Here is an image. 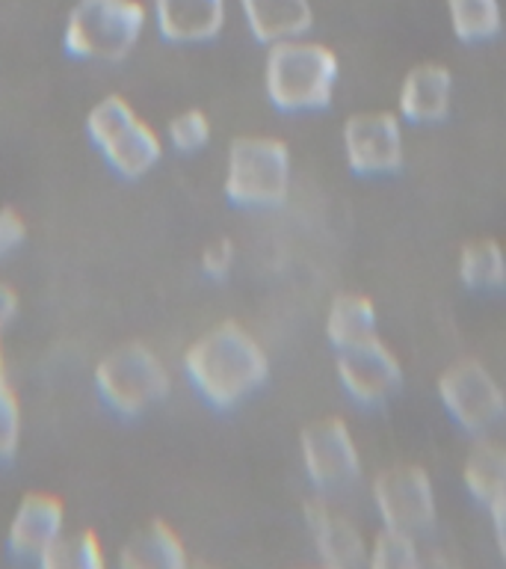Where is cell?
<instances>
[{
  "instance_id": "30",
  "label": "cell",
  "mask_w": 506,
  "mask_h": 569,
  "mask_svg": "<svg viewBox=\"0 0 506 569\" xmlns=\"http://www.w3.org/2000/svg\"><path fill=\"white\" fill-rule=\"evenodd\" d=\"M0 382H7V362H3V345H0Z\"/></svg>"
},
{
  "instance_id": "5",
  "label": "cell",
  "mask_w": 506,
  "mask_h": 569,
  "mask_svg": "<svg viewBox=\"0 0 506 569\" xmlns=\"http://www.w3.org/2000/svg\"><path fill=\"white\" fill-rule=\"evenodd\" d=\"M87 133L101 158L122 178H142L158 167L163 154L158 131L122 96L101 98L89 110Z\"/></svg>"
},
{
  "instance_id": "7",
  "label": "cell",
  "mask_w": 506,
  "mask_h": 569,
  "mask_svg": "<svg viewBox=\"0 0 506 569\" xmlns=\"http://www.w3.org/2000/svg\"><path fill=\"white\" fill-rule=\"evenodd\" d=\"M438 398L447 416L468 433H486L506 416V395L495 373L477 359L447 365L438 377Z\"/></svg>"
},
{
  "instance_id": "10",
  "label": "cell",
  "mask_w": 506,
  "mask_h": 569,
  "mask_svg": "<svg viewBox=\"0 0 506 569\" xmlns=\"http://www.w3.org/2000/svg\"><path fill=\"white\" fill-rule=\"evenodd\" d=\"M346 163L358 176H385L403 167V119L391 110H364L344 122Z\"/></svg>"
},
{
  "instance_id": "17",
  "label": "cell",
  "mask_w": 506,
  "mask_h": 569,
  "mask_svg": "<svg viewBox=\"0 0 506 569\" xmlns=\"http://www.w3.org/2000/svg\"><path fill=\"white\" fill-rule=\"evenodd\" d=\"M122 569H184V542L163 519H151L145 528L133 531L119 555Z\"/></svg>"
},
{
  "instance_id": "4",
  "label": "cell",
  "mask_w": 506,
  "mask_h": 569,
  "mask_svg": "<svg viewBox=\"0 0 506 569\" xmlns=\"http://www.w3.org/2000/svg\"><path fill=\"white\" fill-rule=\"evenodd\" d=\"M291 190V149L279 137H237L225 163V196L240 208H275Z\"/></svg>"
},
{
  "instance_id": "27",
  "label": "cell",
  "mask_w": 506,
  "mask_h": 569,
  "mask_svg": "<svg viewBox=\"0 0 506 569\" xmlns=\"http://www.w3.org/2000/svg\"><path fill=\"white\" fill-rule=\"evenodd\" d=\"M27 238V226L16 208H0V258L12 256Z\"/></svg>"
},
{
  "instance_id": "16",
  "label": "cell",
  "mask_w": 506,
  "mask_h": 569,
  "mask_svg": "<svg viewBox=\"0 0 506 569\" xmlns=\"http://www.w3.org/2000/svg\"><path fill=\"white\" fill-rule=\"evenodd\" d=\"M249 33L261 44H279L300 39L311 30L314 12L308 0H240Z\"/></svg>"
},
{
  "instance_id": "23",
  "label": "cell",
  "mask_w": 506,
  "mask_h": 569,
  "mask_svg": "<svg viewBox=\"0 0 506 569\" xmlns=\"http://www.w3.org/2000/svg\"><path fill=\"white\" fill-rule=\"evenodd\" d=\"M367 567L371 569H417L421 567V551H417V533L399 531L382 525V531L373 537L367 551Z\"/></svg>"
},
{
  "instance_id": "12",
  "label": "cell",
  "mask_w": 506,
  "mask_h": 569,
  "mask_svg": "<svg viewBox=\"0 0 506 569\" xmlns=\"http://www.w3.org/2000/svg\"><path fill=\"white\" fill-rule=\"evenodd\" d=\"M305 525H308L314 551L328 569H358L367 563L371 542L346 516L335 513L320 496L305 501Z\"/></svg>"
},
{
  "instance_id": "21",
  "label": "cell",
  "mask_w": 506,
  "mask_h": 569,
  "mask_svg": "<svg viewBox=\"0 0 506 569\" xmlns=\"http://www.w3.org/2000/svg\"><path fill=\"white\" fill-rule=\"evenodd\" d=\"M447 18L453 36L468 44L486 42L504 27L500 0H447Z\"/></svg>"
},
{
  "instance_id": "19",
  "label": "cell",
  "mask_w": 506,
  "mask_h": 569,
  "mask_svg": "<svg viewBox=\"0 0 506 569\" xmlns=\"http://www.w3.org/2000/svg\"><path fill=\"white\" fill-rule=\"evenodd\" d=\"M462 480L468 496L477 505H495L497 498L506 496V445L497 439H477L470 445L465 466H462Z\"/></svg>"
},
{
  "instance_id": "20",
  "label": "cell",
  "mask_w": 506,
  "mask_h": 569,
  "mask_svg": "<svg viewBox=\"0 0 506 569\" xmlns=\"http://www.w3.org/2000/svg\"><path fill=\"white\" fill-rule=\"evenodd\" d=\"M459 279L470 291H495L506 284V247L495 238H477L459 252Z\"/></svg>"
},
{
  "instance_id": "3",
  "label": "cell",
  "mask_w": 506,
  "mask_h": 569,
  "mask_svg": "<svg viewBox=\"0 0 506 569\" xmlns=\"http://www.w3.org/2000/svg\"><path fill=\"white\" fill-rule=\"evenodd\" d=\"M140 0H78L65 21L62 44L80 60H122L145 30Z\"/></svg>"
},
{
  "instance_id": "11",
  "label": "cell",
  "mask_w": 506,
  "mask_h": 569,
  "mask_svg": "<svg viewBox=\"0 0 506 569\" xmlns=\"http://www.w3.org/2000/svg\"><path fill=\"white\" fill-rule=\"evenodd\" d=\"M335 371L341 389L362 407H380L403 382L397 356L391 347L382 345L380 338L371 345L337 350Z\"/></svg>"
},
{
  "instance_id": "25",
  "label": "cell",
  "mask_w": 506,
  "mask_h": 569,
  "mask_svg": "<svg viewBox=\"0 0 506 569\" xmlns=\"http://www.w3.org/2000/svg\"><path fill=\"white\" fill-rule=\"evenodd\" d=\"M21 442V407L9 382H0V462L16 457Z\"/></svg>"
},
{
  "instance_id": "24",
  "label": "cell",
  "mask_w": 506,
  "mask_h": 569,
  "mask_svg": "<svg viewBox=\"0 0 506 569\" xmlns=\"http://www.w3.org/2000/svg\"><path fill=\"white\" fill-rule=\"evenodd\" d=\"M166 133L172 149L186 151V154L190 151H202L211 142V119L199 107H190V110H181V113L172 116Z\"/></svg>"
},
{
  "instance_id": "2",
  "label": "cell",
  "mask_w": 506,
  "mask_h": 569,
  "mask_svg": "<svg viewBox=\"0 0 506 569\" xmlns=\"http://www.w3.org/2000/svg\"><path fill=\"white\" fill-rule=\"evenodd\" d=\"M341 62L332 48L305 36L270 44L264 60V89L284 113H311L332 104Z\"/></svg>"
},
{
  "instance_id": "1",
  "label": "cell",
  "mask_w": 506,
  "mask_h": 569,
  "mask_svg": "<svg viewBox=\"0 0 506 569\" xmlns=\"http://www.w3.org/2000/svg\"><path fill=\"white\" fill-rule=\"evenodd\" d=\"M184 371L211 407L231 409L264 386L270 359L246 327L222 320L186 347Z\"/></svg>"
},
{
  "instance_id": "28",
  "label": "cell",
  "mask_w": 506,
  "mask_h": 569,
  "mask_svg": "<svg viewBox=\"0 0 506 569\" xmlns=\"http://www.w3.org/2000/svg\"><path fill=\"white\" fill-rule=\"evenodd\" d=\"M488 513H492V533H495L497 555L506 563V496L497 498L495 505H488Z\"/></svg>"
},
{
  "instance_id": "9",
  "label": "cell",
  "mask_w": 506,
  "mask_h": 569,
  "mask_svg": "<svg viewBox=\"0 0 506 569\" xmlns=\"http://www.w3.org/2000/svg\"><path fill=\"white\" fill-rule=\"evenodd\" d=\"M300 451L305 475L317 489H344L362 475V457L344 418L326 416L302 427Z\"/></svg>"
},
{
  "instance_id": "14",
  "label": "cell",
  "mask_w": 506,
  "mask_h": 569,
  "mask_svg": "<svg viewBox=\"0 0 506 569\" xmlns=\"http://www.w3.org/2000/svg\"><path fill=\"white\" fill-rule=\"evenodd\" d=\"M453 104V74L444 62H417L406 71L397 92L403 122L433 124L447 119Z\"/></svg>"
},
{
  "instance_id": "6",
  "label": "cell",
  "mask_w": 506,
  "mask_h": 569,
  "mask_svg": "<svg viewBox=\"0 0 506 569\" xmlns=\"http://www.w3.org/2000/svg\"><path fill=\"white\" fill-rule=\"evenodd\" d=\"M169 371L145 345H122L98 362L95 389L119 416H142L169 395Z\"/></svg>"
},
{
  "instance_id": "29",
  "label": "cell",
  "mask_w": 506,
  "mask_h": 569,
  "mask_svg": "<svg viewBox=\"0 0 506 569\" xmlns=\"http://www.w3.org/2000/svg\"><path fill=\"white\" fill-rule=\"evenodd\" d=\"M18 315V293L0 279V332L16 320Z\"/></svg>"
},
{
  "instance_id": "8",
  "label": "cell",
  "mask_w": 506,
  "mask_h": 569,
  "mask_svg": "<svg viewBox=\"0 0 506 569\" xmlns=\"http://www.w3.org/2000/svg\"><path fill=\"white\" fill-rule=\"evenodd\" d=\"M373 507L382 525L408 533L429 531L438 519L435 483L417 462H397L382 469L373 480Z\"/></svg>"
},
{
  "instance_id": "15",
  "label": "cell",
  "mask_w": 506,
  "mask_h": 569,
  "mask_svg": "<svg viewBox=\"0 0 506 569\" xmlns=\"http://www.w3.org/2000/svg\"><path fill=\"white\" fill-rule=\"evenodd\" d=\"M154 21L169 42H211L225 27V0H154Z\"/></svg>"
},
{
  "instance_id": "26",
  "label": "cell",
  "mask_w": 506,
  "mask_h": 569,
  "mask_svg": "<svg viewBox=\"0 0 506 569\" xmlns=\"http://www.w3.org/2000/svg\"><path fill=\"white\" fill-rule=\"evenodd\" d=\"M234 258H237V249L229 238L211 240L208 247L202 249V270L208 279H216V282H225L234 270Z\"/></svg>"
},
{
  "instance_id": "22",
  "label": "cell",
  "mask_w": 506,
  "mask_h": 569,
  "mask_svg": "<svg viewBox=\"0 0 506 569\" xmlns=\"http://www.w3.org/2000/svg\"><path fill=\"white\" fill-rule=\"evenodd\" d=\"M44 569H104V546L95 531L60 533V540L36 560Z\"/></svg>"
},
{
  "instance_id": "13",
  "label": "cell",
  "mask_w": 506,
  "mask_h": 569,
  "mask_svg": "<svg viewBox=\"0 0 506 569\" xmlns=\"http://www.w3.org/2000/svg\"><path fill=\"white\" fill-rule=\"evenodd\" d=\"M65 531V507L51 492H27L9 522V551L16 558L39 560Z\"/></svg>"
},
{
  "instance_id": "18",
  "label": "cell",
  "mask_w": 506,
  "mask_h": 569,
  "mask_svg": "<svg viewBox=\"0 0 506 569\" xmlns=\"http://www.w3.org/2000/svg\"><path fill=\"white\" fill-rule=\"evenodd\" d=\"M326 338L335 350L371 345L380 338L376 332V306L364 293L346 291L332 297L326 311Z\"/></svg>"
}]
</instances>
